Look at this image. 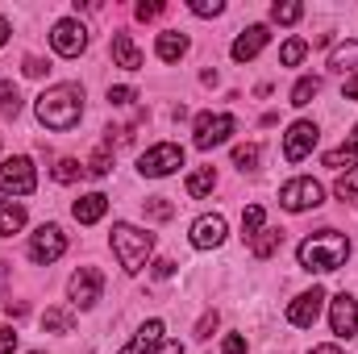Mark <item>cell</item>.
Masks as SVG:
<instances>
[{
    "instance_id": "7402d4cb",
    "label": "cell",
    "mask_w": 358,
    "mask_h": 354,
    "mask_svg": "<svg viewBox=\"0 0 358 354\" xmlns=\"http://www.w3.org/2000/svg\"><path fill=\"white\" fill-rule=\"evenodd\" d=\"M42 325H46V334H71V330H76V313L63 309V304H59V309H46V313H42Z\"/></svg>"
},
{
    "instance_id": "f35d334b",
    "label": "cell",
    "mask_w": 358,
    "mask_h": 354,
    "mask_svg": "<svg viewBox=\"0 0 358 354\" xmlns=\"http://www.w3.org/2000/svg\"><path fill=\"white\" fill-rule=\"evenodd\" d=\"M46 71H50V63H46V59H34V55L25 59V76H29V80H38V76H46Z\"/></svg>"
},
{
    "instance_id": "e575fe53",
    "label": "cell",
    "mask_w": 358,
    "mask_h": 354,
    "mask_svg": "<svg viewBox=\"0 0 358 354\" xmlns=\"http://www.w3.org/2000/svg\"><path fill=\"white\" fill-rule=\"evenodd\" d=\"M80 176H84V167H80L76 159H59V163H55V179H59V183H71V179H80Z\"/></svg>"
},
{
    "instance_id": "4dcf8cb0",
    "label": "cell",
    "mask_w": 358,
    "mask_h": 354,
    "mask_svg": "<svg viewBox=\"0 0 358 354\" xmlns=\"http://www.w3.org/2000/svg\"><path fill=\"white\" fill-rule=\"evenodd\" d=\"M263 221H267V213H263V204H250V208L242 213V238H255V234L263 229Z\"/></svg>"
},
{
    "instance_id": "3957f363",
    "label": "cell",
    "mask_w": 358,
    "mask_h": 354,
    "mask_svg": "<svg viewBox=\"0 0 358 354\" xmlns=\"http://www.w3.org/2000/svg\"><path fill=\"white\" fill-rule=\"evenodd\" d=\"M108 242H113V255H117V263H121L125 275H138L142 267L150 263L155 234H146V229H138V225H129V221H117Z\"/></svg>"
},
{
    "instance_id": "8fae6325",
    "label": "cell",
    "mask_w": 358,
    "mask_h": 354,
    "mask_svg": "<svg viewBox=\"0 0 358 354\" xmlns=\"http://www.w3.org/2000/svg\"><path fill=\"white\" fill-rule=\"evenodd\" d=\"M67 292H71V304H76V309H96V300H100V292H104V275H100L96 267H80V271L71 275Z\"/></svg>"
},
{
    "instance_id": "d6986e66",
    "label": "cell",
    "mask_w": 358,
    "mask_h": 354,
    "mask_svg": "<svg viewBox=\"0 0 358 354\" xmlns=\"http://www.w3.org/2000/svg\"><path fill=\"white\" fill-rule=\"evenodd\" d=\"M159 342H163V321L155 317V321H146V325L138 330V338H134V342H129L121 354H146L150 346H159Z\"/></svg>"
},
{
    "instance_id": "484cf974",
    "label": "cell",
    "mask_w": 358,
    "mask_h": 354,
    "mask_svg": "<svg viewBox=\"0 0 358 354\" xmlns=\"http://www.w3.org/2000/svg\"><path fill=\"white\" fill-rule=\"evenodd\" d=\"M317 92H321V80H317V76H304V80H296V88H292V104L304 108V104H313Z\"/></svg>"
},
{
    "instance_id": "ee69618b",
    "label": "cell",
    "mask_w": 358,
    "mask_h": 354,
    "mask_svg": "<svg viewBox=\"0 0 358 354\" xmlns=\"http://www.w3.org/2000/svg\"><path fill=\"white\" fill-rule=\"evenodd\" d=\"M171 271H176V263H171V259H159V263H155V279H167Z\"/></svg>"
},
{
    "instance_id": "74e56055",
    "label": "cell",
    "mask_w": 358,
    "mask_h": 354,
    "mask_svg": "<svg viewBox=\"0 0 358 354\" xmlns=\"http://www.w3.org/2000/svg\"><path fill=\"white\" fill-rule=\"evenodd\" d=\"M134 13H138V21H155V17H163V4H159V0H150V4H146V0H142Z\"/></svg>"
},
{
    "instance_id": "f1b7e54d",
    "label": "cell",
    "mask_w": 358,
    "mask_h": 354,
    "mask_svg": "<svg viewBox=\"0 0 358 354\" xmlns=\"http://www.w3.org/2000/svg\"><path fill=\"white\" fill-rule=\"evenodd\" d=\"M259 142H246V146H234V167H242V171H255L259 167Z\"/></svg>"
},
{
    "instance_id": "8992f818",
    "label": "cell",
    "mask_w": 358,
    "mask_h": 354,
    "mask_svg": "<svg viewBox=\"0 0 358 354\" xmlns=\"http://www.w3.org/2000/svg\"><path fill=\"white\" fill-rule=\"evenodd\" d=\"M34 187H38L34 159L17 155V159H4V163H0V192H13V196H29Z\"/></svg>"
},
{
    "instance_id": "7bdbcfd3",
    "label": "cell",
    "mask_w": 358,
    "mask_h": 354,
    "mask_svg": "<svg viewBox=\"0 0 358 354\" xmlns=\"http://www.w3.org/2000/svg\"><path fill=\"white\" fill-rule=\"evenodd\" d=\"M13 346H17V334L13 330H0V354H13Z\"/></svg>"
},
{
    "instance_id": "d4e9b609",
    "label": "cell",
    "mask_w": 358,
    "mask_h": 354,
    "mask_svg": "<svg viewBox=\"0 0 358 354\" xmlns=\"http://www.w3.org/2000/svg\"><path fill=\"white\" fill-rule=\"evenodd\" d=\"M350 159H358V125H355V134H350L338 150L325 155V167H342V163H350Z\"/></svg>"
},
{
    "instance_id": "d590c367",
    "label": "cell",
    "mask_w": 358,
    "mask_h": 354,
    "mask_svg": "<svg viewBox=\"0 0 358 354\" xmlns=\"http://www.w3.org/2000/svg\"><path fill=\"white\" fill-rule=\"evenodd\" d=\"M192 13L196 17H217V13H225V4L221 0H192Z\"/></svg>"
},
{
    "instance_id": "f6af8a7d",
    "label": "cell",
    "mask_w": 358,
    "mask_h": 354,
    "mask_svg": "<svg viewBox=\"0 0 358 354\" xmlns=\"http://www.w3.org/2000/svg\"><path fill=\"white\" fill-rule=\"evenodd\" d=\"M342 96H346V100H358V76H350V80L342 84Z\"/></svg>"
},
{
    "instance_id": "7a4b0ae2",
    "label": "cell",
    "mask_w": 358,
    "mask_h": 354,
    "mask_svg": "<svg viewBox=\"0 0 358 354\" xmlns=\"http://www.w3.org/2000/svg\"><path fill=\"white\" fill-rule=\"evenodd\" d=\"M296 259L304 271H338L350 259V238L338 234V229H321V234H308L296 250Z\"/></svg>"
},
{
    "instance_id": "e0dca14e",
    "label": "cell",
    "mask_w": 358,
    "mask_h": 354,
    "mask_svg": "<svg viewBox=\"0 0 358 354\" xmlns=\"http://www.w3.org/2000/svg\"><path fill=\"white\" fill-rule=\"evenodd\" d=\"M113 59H117V67H125V71H138V67H142V50L134 46L129 34H113Z\"/></svg>"
},
{
    "instance_id": "7c38bea8",
    "label": "cell",
    "mask_w": 358,
    "mask_h": 354,
    "mask_svg": "<svg viewBox=\"0 0 358 354\" xmlns=\"http://www.w3.org/2000/svg\"><path fill=\"white\" fill-rule=\"evenodd\" d=\"M321 304H325V292H321V288L300 292V296L287 304V321H292L296 330H313V325H317V317H321Z\"/></svg>"
},
{
    "instance_id": "836d02e7",
    "label": "cell",
    "mask_w": 358,
    "mask_h": 354,
    "mask_svg": "<svg viewBox=\"0 0 358 354\" xmlns=\"http://www.w3.org/2000/svg\"><path fill=\"white\" fill-rule=\"evenodd\" d=\"M334 192H338L342 200H358V167H350L346 176H338V183H334Z\"/></svg>"
},
{
    "instance_id": "9a60e30c",
    "label": "cell",
    "mask_w": 358,
    "mask_h": 354,
    "mask_svg": "<svg viewBox=\"0 0 358 354\" xmlns=\"http://www.w3.org/2000/svg\"><path fill=\"white\" fill-rule=\"evenodd\" d=\"M225 242V217L221 213H204L196 225H192V246L196 250H213Z\"/></svg>"
},
{
    "instance_id": "60d3db41",
    "label": "cell",
    "mask_w": 358,
    "mask_h": 354,
    "mask_svg": "<svg viewBox=\"0 0 358 354\" xmlns=\"http://www.w3.org/2000/svg\"><path fill=\"white\" fill-rule=\"evenodd\" d=\"M221 354H246V338H242V334H229V338L221 342Z\"/></svg>"
},
{
    "instance_id": "4316f807",
    "label": "cell",
    "mask_w": 358,
    "mask_h": 354,
    "mask_svg": "<svg viewBox=\"0 0 358 354\" xmlns=\"http://www.w3.org/2000/svg\"><path fill=\"white\" fill-rule=\"evenodd\" d=\"M142 213H146L150 221H171V213H176V204H171L167 196H150V200H142Z\"/></svg>"
},
{
    "instance_id": "1f68e13d",
    "label": "cell",
    "mask_w": 358,
    "mask_h": 354,
    "mask_svg": "<svg viewBox=\"0 0 358 354\" xmlns=\"http://www.w3.org/2000/svg\"><path fill=\"white\" fill-rule=\"evenodd\" d=\"M108 171H113V146H100V150L88 159V176L100 179V176H108Z\"/></svg>"
},
{
    "instance_id": "bcb514c9",
    "label": "cell",
    "mask_w": 358,
    "mask_h": 354,
    "mask_svg": "<svg viewBox=\"0 0 358 354\" xmlns=\"http://www.w3.org/2000/svg\"><path fill=\"white\" fill-rule=\"evenodd\" d=\"M308 354H342V351H338V346H313Z\"/></svg>"
},
{
    "instance_id": "83f0119b",
    "label": "cell",
    "mask_w": 358,
    "mask_h": 354,
    "mask_svg": "<svg viewBox=\"0 0 358 354\" xmlns=\"http://www.w3.org/2000/svg\"><path fill=\"white\" fill-rule=\"evenodd\" d=\"M304 55H308V42H304V38H287L283 50H279V63H283V67H296Z\"/></svg>"
},
{
    "instance_id": "ac0fdd59",
    "label": "cell",
    "mask_w": 358,
    "mask_h": 354,
    "mask_svg": "<svg viewBox=\"0 0 358 354\" xmlns=\"http://www.w3.org/2000/svg\"><path fill=\"white\" fill-rule=\"evenodd\" d=\"M155 55H159L163 63H179V59L187 55V38H183V34H176V29L159 34V42H155Z\"/></svg>"
},
{
    "instance_id": "f546056e",
    "label": "cell",
    "mask_w": 358,
    "mask_h": 354,
    "mask_svg": "<svg viewBox=\"0 0 358 354\" xmlns=\"http://www.w3.org/2000/svg\"><path fill=\"white\" fill-rule=\"evenodd\" d=\"M300 17H304V8H300L296 0H283V4L271 8V21H279V25H296Z\"/></svg>"
},
{
    "instance_id": "c3c4849f",
    "label": "cell",
    "mask_w": 358,
    "mask_h": 354,
    "mask_svg": "<svg viewBox=\"0 0 358 354\" xmlns=\"http://www.w3.org/2000/svg\"><path fill=\"white\" fill-rule=\"evenodd\" d=\"M34 354H42V351H34Z\"/></svg>"
},
{
    "instance_id": "30bf717a",
    "label": "cell",
    "mask_w": 358,
    "mask_h": 354,
    "mask_svg": "<svg viewBox=\"0 0 358 354\" xmlns=\"http://www.w3.org/2000/svg\"><path fill=\"white\" fill-rule=\"evenodd\" d=\"M317 138H321L317 121H296V125L283 134V159H287V163H304V159L313 155Z\"/></svg>"
},
{
    "instance_id": "44dd1931",
    "label": "cell",
    "mask_w": 358,
    "mask_h": 354,
    "mask_svg": "<svg viewBox=\"0 0 358 354\" xmlns=\"http://www.w3.org/2000/svg\"><path fill=\"white\" fill-rule=\"evenodd\" d=\"M25 225V208L17 200H0V238H13Z\"/></svg>"
},
{
    "instance_id": "603a6c76",
    "label": "cell",
    "mask_w": 358,
    "mask_h": 354,
    "mask_svg": "<svg viewBox=\"0 0 358 354\" xmlns=\"http://www.w3.org/2000/svg\"><path fill=\"white\" fill-rule=\"evenodd\" d=\"M279 242H283V229H259L255 238H250V250H255V259H271L275 250H279Z\"/></svg>"
},
{
    "instance_id": "8d00e7d4",
    "label": "cell",
    "mask_w": 358,
    "mask_h": 354,
    "mask_svg": "<svg viewBox=\"0 0 358 354\" xmlns=\"http://www.w3.org/2000/svg\"><path fill=\"white\" fill-rule=\"evenodd\" d=\"M134 100H138V92L125 88V84H121V88H108V104H117V108H125V104H134Z\"/></svg>"
},
{
    "instance_id": "ffe728a7",
    "label": "cell",
    "mask_w": 358,
    "mask_h": 354,
    "mask_svg": "<svg viewBox=\"0 0 358 354\" xmlns=\"http://www.w3.org/2000/svg\"><path fill=\"white\" fill-rule=\"evenodd\" d=\"M329 67L338 71V76H358V42H346V46H338L334 55H329Z\"/></svg>"
},
{
    "instance_id": "ab89813d",
    "label": "cell",
    "mask_w": 358,
    "mask_h": 354,
    "mask_svg": "<svg viewBox=\"0 0 358 354\" xmlns=\"http://www.w3.org/2000/svg\"><path fill=\"white\" fill-rule=\"evenodd\" d=\"M213 330H217V313H204V317H200V325H196V338L204 342V338H213Z\"/></svg>"
},
{
    "instance_id": "5bb4252c",
    "label": "cell",
    "mask_w": 358,
    "mask_h": 354,
    "mask_svg": "<svg viewBox=\"0 0 358 354\" xmlns=\"http://www.w3.org/2000/svg\"><path fill=\"white\" fill-rule=\"evenodd\" d=\"M267 42H271L267 25H250V29H242V34L234 38L229 55H234L238 63H250V59H259V55H263V46H267Z\"/></svg>"
},
{
    "instance_id": "b9f144b4",
    "label": "cell",
    "mask_w": 358,
    "mask_h": 354,
    "mask_svg": "<svg viewBox=\"0 0 358 354\" xmlns=\"http://www.w3.org/2000/svg\"><path fill=\"white\" fill-rule=\"evenodd\" d=\"M146 354H183V346H179V342H167V338H163L159 346H150Z\"/></svg>"
},
{
    "instance_id": "ba28073f",
    "label": "cell",
    "mask_w": 358,
    "mask_h": 354,
    "mask_svg": "<svg viewBox=\"0 0 358 354\" xmlns=\"http://www.w3.org/2000/svg\"><path fill=\"white\" fill-rule=\"evenodd\" d=\"M67 255V234L59 229V225H42L34 238H29V259L38 267H50V263H59Z\"/></svg>"
},
{
    "instance_id": "2e32d148",
    "label": "cell",
    "mask_w": 358,
    "mask_h": 354,
    "mask_svg": "<svg viewBox=\"0 0 358 354\" xmlns=\"http://www.w3.org/2000/svg\"><path fill=\"white\" fill-rule=\"evenodd\" d=\"M104 213H108V196H104V192H88V196H80V200L71 204V217H76L80 225H96Z\"/></svg>"
},
{
    "instance_id": "cb8c5ba5",
    "label": "cell",
    "mask_w": 358,
    "mask_h": 354,
    "mask_svg": "<svg viewBox=\"0 0 358 354\" xmlns=\"http://www.w3.org/2000/svg\"><path fill=\"white\" fill-rule=\"evenodd\" d=\"M213 187H217V171H213V167H200V171H192V176H187V196H196V200H200V196H208Z\"/></svg>"
},
{
    "instance_id": "277c9868",
    "label": "cell",
    "mask_w": 358,
    "mask_h": 354,
    "mask_svg": "<svg viewBox=\"0 0 358 354\" xmlns=\"http://www.w3.org/2000/svg\"><path fill=\"white\" fill-rule=\"evenodd\" d=\"M234 129H238V121H234L229 113H200L196 125H192V142H196V150H213V146H221Z\"/></svg>"
},
{
    "instance_id": "6da1fadb",
    "label": "cell",
    "mask_w": 358,
    "mask_h": 354,
    "mask_svg": "<svg viewBox=\"0 0 358 354\" xmlns=\"http://www.w3.org/2000/svg\"><path fill=\"white\" fill-rule=\"evenodd\" d=\"M34 113H38V121L46 129H59V134L76 129L80 117H84V88L80 84H55V88H46L38 96Z\"/></svg>"
},
{
    "instance_id": "9c48e42d",
    "label": "cell",
    "mask_w": 358,
    "mask_h": 354,
    "mask_svg": "<svg viewBox=\"0 0 358 354\" xmlns=\"http://www.w3.org/2000/svg\"><path fill=\"white\" fill-rule=\"evenodd\" d=\"M50 46H55V55H63V59L84 55V46H88V29H84V21H76V17L55 21V29H50Z\"/></svg>"
},
{
    "instance_id": "52a82bcc",
    "label": "cell",
    "mask_w": 358,
    "mask_h": 354,
    "mask_svg": "<svg viewBox=\"0 0 358 354\" xmlns=\"http://www.w3.org/2000/svg\"><path fill=\"white\" fill-rule=\"evenodd\" d=\"M179 167H183V150H179L176 142H159V146H150L138 159V171L146 179H163V176H171V171H179Z\"/></svg>"
},
{
    "instance_id": "d6a6232c",
    "label": "cell",
    "mask_w": 358,
    "mask_h": 354,
    "mask_svg": "<svg viewBox=\"0 0 358 354\" xmlns=\"http://www.w3.org/2000/svg\"><path fill=\"white\" fill-rule=\"evenodd\" d=\"M0 113L4 117H17L21 113V92L13 88V84H0Z\"/></svg>"
},
{
    "instance_id": "5b68a950",
    "label": "cell",
    "mask_w": 358,
    "mask_h": 354,
    "mask_svg": "<svg viewBox=\"0 0 358 354\" xmlns=\"http://www.w3.org/2000/svg\"><path fill=\"white\" fill-rule=\"evenodd\" d=\"M321 200H325V187L308 176L287 179V183L279 187V204H283L287 213H308V208H317Z\"/></svg>"
},
{
    "instance_id": "4fadbf2b",
    "label": "cell",
    "mask_w": 358,
    "mask_h": 354,
    "mask_svg": "<svg viewBox=\"0 0 358 354\" xmlns=\"http://www.w3.org/2000/svg\"><path fill=\"white\" fill-rule=\"evenodd\" d=\"M329 325H334V334H338V338H346V342L355 338V334H358V300H355V296H346V292H342V296H334V300H329Z\"/></svg>"
},
{
    "instance_id": "7dc6e473",
    "label": "cell",
    "mask_w": 358,
    "mask_h": 354,
    "mask_svg": "<svg viewBox=\"0 0 358 354\" xmlns=\"http://www.w3.org/2000/svg\"><path fill=\"white\" fill-rule=\"evenodd\" d=\"M4 42H8V21L0 17V46H4Z\"/></svg>"
}]
</instances>
